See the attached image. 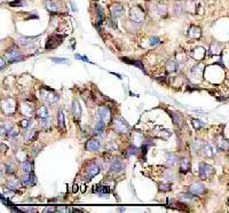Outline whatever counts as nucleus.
I'll return each instance as SVG.
<instances>
[{"label":"nucleus","instance_id":"nucleus-1","mask_svg":"<svg viewBox=\"0 0 229 213\" xmlns=\"http://www.w3.org/2000/svg\"><path fill=\"white\" fill-rule=\"evenodd\" d=\"M40 96L44 101H46L48 103H55L58 101V95L54 91L49 90L47 87H41L40 88Z\"/></svg>","mask_w":229,"mask_h":213},{"label":"nucleus","instance_id":"nucleus-2","mask_svg":"<svg viewBox=\"0 0 229 213\" xmlns=\"http://www.w3.org/2000/svg\"><path fill=\"white\" fill-rule=\"evenodd\" d=\"M198 173H199V178L202 180H206V179H209L210 176L214 174V169L211 165H209V164H206V163H200Z\"/></svg>","mask_w":229,"mask_h":213},{"label":"nucleus","instance_id":"nucleus-3","mask_svg":"<svg viewBox=\"0 0 229 213\" xmlns=\"http://www.w3.org/2000/svg\"><path fill=\"white\" fill-rule=\"evenodd\" d=\"M5 56L6 60L9 62V63H14V62H19L23 60V57L21 55V53L17 51V48H10V49H8L6 52Z\"/></svg>","mask_w":229,"mask_h":213},{"label":"nucleus","instance_id":"nucleus-4","mask_svg":"<svg viewBox=\"0 0 229 213\" xmlns=\"http://www.w3.org/2000/svg\"><path fill=\"white\" fill-rule=\"evenodd\" d=\"M63 38H64V36H60V34H53V36H51L49 39L47 40V44H46V49L51 51V49H54L55 47H57L60 44H62Z\"/></svg>","mask_w":229,"mask_h":213},{"label":"nucleus","instance_id":"nucleus-5","mask_svg":"<svg viewBox=\"0 0 229 213\" xmlns=\"http://www.w3.org/2000/svg\"><path fill=\"white\" fill-rule=\"evenodd\" d=\"M203 152L206 157L212 158L218 154V147L215 144V142H209V143H204L203 147Z\"/></svg>","mask_w":229,"mask_h":213},{"label":"nucleus","instance_id":"nucleus-6","mask_svg":"<svg viewBox=\"0 0 229 213\" xmlns=\"http://www.w3.org/2000/svg\"><path fill=\"white\" fill-rule=\"evenodd\" d=\"M131 19L135 23H141L144 20V13L140 7H133L131 9Z\"/></svg>","mask_w":229,"mask_h":213},{"label":"nucleus","instance_id":"nucleus-7","mask_svg":"<svg viewBox=\"0 0 229 213\" xmlns=\"http://www.w3.org/2000/svg\"><path fill=\"white\" fill-rule=\"evenodd\" d=\"M215 144L219 150L221 151H228L229 150V141L224 137V135H218L215 137Z\"/></svg>","mask_w":229,"mask_h":213},{"label":"nucleus","instance_id":"nucleus-8","mask_svg":"<svg viewBox=\"0 0 229 213\" xmlns=\"http://www.w3.org/2000/svg\"><path fill=\"white\" fill-rule=\"evenodd\" d=\"M99 116L105 124H110V122H111V110H110L109 107L104 105V107L99 108Z\"/></svg>","mask_w":229,"mask_h":213},{"label":"nucleus","instance_id":"nucleus-9","mask_svg":"<svg viewBox=\"0 0 229 213\" xmlns=\"http://www.w3.org/2000/svg\"><path fill=\"white\" fill-rule=\"evenodd\" d=\"M114 130L118 133H127L129 131V126L123 118H118L114 124Z\"/></svg>","mask_w":229,"mask_h":213},{"label":"nucleus","instance_id":"nucleus-10","mask_svg":"<svg viewBox=\"0 0 229 213\" xmlns=\"http://www.w3.org/2000/svg\"><path fill=\"white\" fill-rule=\"evenodd\" d=\"M188 191L191 193L192 195H195V196H200V195L205 194L206 189H205V187L203 185H200V183H194V185H191L190 187H189Z\"/></svg>","mask_w":229,"mask_h":213},{"label":"nucleus","instance_id":"nucleus-11","mask_svg":"<svg viewBox=\"0 0 229 213\" xmlns=\"http://www.w3.org/2000/svg\"><path fill=\"white\" fill-rule=\"evenodd\" d=\"M110 12H111V17L117 19L124 13V6L122 4H114L110 7Z\"/></svg>","mask_w":229,"mask_h":213},{"label":"nucleus","instance_id":"nucleus-12","mask_svg":"<svg viewBox=\"0 0 229 213\" xmlns=\"http://www.w3.org/2000/svg\"><path fill=\"white\" fill-rule=\"evenodd\" d=\"M110 172L111 173H119V172H122V171H124L125 169V165L123 162L120 161H114L111 164H110Z\"/></svg>","mask_w":229,"mask_h":213},{"label":"nucleus","instance_id":"nucleus-13","mask_svg":"<svg viewBox=\"0 0 229 213\" xmlns=\"http://www.w3.org/2000/svg\"><path fill=\"white\" fill-rule=\"evenodd\" d=\"M36 182H37V179H36V176H34L33 174H28L25 175V176H22V179H21V183L24 186V187H30V186H33L36 185Z\"/></svg>","mask_w":229,"mask_h":213},{"label":"nucleus","instance_id":"nucleus-14","mask_svg":"<svg viewBox=\"0 0 229 213\" xmlns=\"http://www.w3.org/2000/svg\"><path fill=\"white\" fill-rule=\"evenodd\" d=\"M206 51L203 47H196L195 49H192V52L190 53V56L195 60H202L205 56Z\"/></svg>","mask_w":229,"mask_h":213},{"label":"nucleus","instance_id":"nucleus-15","mask_svg":"<svg viewBox=\"0 0 229 213\" xmlns=\"http://www.w3.org/2000/svg\"><path fill=\"white\" fill-rule=\"evenodd\" d=\"M187 34H188V37H189V38L197 39V38H200V36H202V31H200V29L198 28V27L192 25V27H190V28H189V30H188Z\"/></svg>","mask_w":229,"mask_h":213},{"label":"nucleus","instance_id":"nucleus-16","mask_svg":"<svg viewBox=\"0 0 229 213\" xmlns=\"http://www.w3.org/2000/svg\"><path fill=\"white\" fill-rule=\"evenodd\" d=\"M86 148L88 150H91V151H99L101 148V143L97 139H92V140H90V141L87 142Z\"/></svg>","mask_w":229,"mask_h":213},{"label":"nucleus","instance_id":"nucleus-17","mask_svg":"<svg viewBox=\"0 0 229 213\" xmlns=\"http://www.w3.org/2000/svg\"><path fill=\"white\" fill-rule=\"evenodd\" d=\"M21 111H22V115H24V116H26V117H30V116H32L33 115V105L30 103H22V105H21Z\"/></svg>","mask_w":229,"mask_h":213},{"label":"nucleus","instance_id":"nucleus-18","mask_svg":"<svg viewBox=\"0 0 229 213\" xmlns=\"http://www.w3.org/2000/svg\"><path fill=\"white\" fill-rule=\"evenodd\" d=\"M178 198L180 199L181 202H183V203H191V202H194L195 201V195H192L191 193H181V194L178 195Z\"/></svg>","mask_w":229,"mask_h":213},{"label":"nucleus","instance_id":"nucleus-19","mask_svg":"<svg viewBox=\"0 0 229 213\" xmlns=\"http://www.w3.org/2000/svg\"><path fill=\"white\" fill-rule=\"evenodd\" d=\"M100 171H101L100 166L96 165V164H92V165H90L88 167H87L86 173H87V176H88L90 179H92L93 176H95L96 174H99Z\"/></svg>","mask_w":229,"mask_h":213},{"label":"nucleus","instance_id":"nucleus-20","mask_svg":"<svg viewBox=\"0 0 229 213\" xmlns=\"http://www.w3.org/2000/svg\"><path fill=\"white\" fill-rule=\"evenodd\" d=\"M183 7H185L186 12L191 13V14H195L196 12H197V4H196V1H194V0H189V1L185 2Z\"/></svg>","mask_w":229,"mask_h":213},{"label":"nucleus","instance_id":"nucleus-21","mask_svg":"<svg viewBox=\"0 0 229 213\" xmlns=\"http://www.w3.org/2000/svg\"><path fill=\"white\" fill-rule=\"evenodd\" d=\"M166 70H167V72H170V73L178 72V71L180 70V64H179V62L178 61H170L166 66Z\"/></svg>","mask_w":229,"mask_h":213},{"label":"nucleus","instance_id":"nucleus-22","mask_svg":"<svg viewBox=\"0 0 229 213\" xmlns=\"http://www.w3.org/2000/svg\"><path fill=\"white\" fill-rule=\"evenodd\" d=\"M72 114H73V116H75V118L76 119H79L80 118V114H81V108H80V104H79V102L78 101H73V103H72Z\"/></svg>","mask_w":229,"mask_h":213},{"label":"nucleus","instance_id":"nucleus-23","mask_svg":"<svg viewBox=\"0 0 229 213\" xmlns=\"http://www.w3.org/2000/svg\"><path fill=\"white\" fill-rule=\"evenodd\" d=\"M190 169V163H189V158L183 157L181 161H180V171L181 173H187Z\"/></svg>","mask_w":229,"mask_h":213},{"label":"nucleus","instance_id":"nucleus-24","mask_svg":"<svg viewBox=\"0 0 229 213\" xmlns=\"http://www.w3.org/2000/svg\"><path fill=\"white\" fill-rule=\"evenodd\" d=\"M38 137V132L37 131H34V130H32V131H28V132L25 133V142H32L34 141Z\"/></svg>","mask_w":229,"mask_h":213},{"label":"nucleus","instance_id":"nucleus-25","mask_svg":"<svg viewBox=\"0 0 229 213\" xmlns=\"http://www.w3.org/2000/svg\"><path fill=\"white\" fill-rule=\"evenodd\" d=\"M52 119H49L48 117H46V118H40V127L44 128V130H49V128H52Z\"/></svg>","mask_w":229,"mask_h":213},{"label":"nucleus","instance_id":"nucleus-26","mask_svg":"<svg viewBox=\"0 0 229 213\" xmlns=\"http://www.w3.org/2000/svg\"><path fill=\"white\" fill-rule=\"evenodd\" d=\"M22 170H23V172L24 173H26V174L32 173V172H33V163L25 161L23 163V165H22Z\"/></svg>","mask_w":229,"mask_h":213},{"label":"nucleus","instance_id":"nucleus-27","mask_svg":"<svg viewBox=\"0 0 229 213\" xmlns=\"http://www.w3.org/2000/svg\"><path fill=\"white\" fill-rule=\"evenodd\" d=\"M19 183H21V182H19L17 179H10V180L7 182V188L14 191V190L19 188Z\"/></svg>","mask_w":229,"mask_h":213},{"label":"nucleus","instance_id":"nucleus-28","mask_svg":"<svg viewBox=\"0 0 229 213\" xmlns=\"http://www.w3.org/2000/svg\"><path fill=\"white\" fill-rule=\"evenodd\" d=\"M105 125H107V124H105L102 119L99 120V122H96V124H95V133L96 134H102L103 131H104V128H105Z\"/></svg>","mask_w":229,"mask_h":213},{"label":"nucleus","instance_id":"nucleus-29","mask_svg":"<svg viewBox=\"0 0 229 213\" xmlns=\"http://www.w3.org/2000/svg\"><path fill=\"white\" fill-rule=\"evenodd\" d=\"M167 164L170 166H174L175 164H178V156L173 152H170L167 155Z\"/></svg>","mask_w":229,"mask_h":213},{"label":"nucleus","instance_id":"nucleus-30","mask_svg":"<svg viewBox=\"0 0 229 213\" xmlns=\"http://www.w3.org/2000/svg\"><path fill=\"white\" fill-rule=\"evenodd\" d=\"M46 8H47L51 13H56V12H58V5H57L56 2H54V1H48V2H46Z\"/></svg>","mask_w":229,"mask_h":213},{"label":"nucleus","instance_id":"nucleus-31","mask_svg":"<svg viewBox=\"0 0 229 213\" xmlns=\"http://www.w3.org/2000/svg\"><path fill=\"white\" fill-rule=\"evenodd\" d=\"M171 116H172V119H173V123L175 124V125L182 126V123H183V119H182V116H181V115L177 114V112H173V114H171Z\"/></svg>","mask_w":229,"mask_h":213},{"label":"nucleus","instance_id":"nucleus-32","mask_svg":"<svg viewBox=\"0 0 229 213\" xmlns=\"http://www.w3.org/2000/svg\"><path fill=\"white\" fill-rule=\"evenodd\" d=\"M58 127L62 131H65V122H64V114L62 110L58 111Z\"/></svg>","mask_w":229,"mask_h":213},{"label":"nucleus","instance_id":"nucleus-33","mask_svg":"<svg viewBox=\"0 0 229 213\" xmlns=\"http://www.w3.org/2000/svg\"><path fill=\"white\" fill-rule=\"evenodd\" d=\"M124 62H126V63H129V64H134L135 66H138L140 70H142L144 73H146V70H144V68H143V64L141 63L140 61H134V60H127V59H122Z\"/></svg>","mask_w":229,"mask_h":213},{"label":"nucleus","instance_id":"nucleus-34","mask_svg":"<svg viewBox=\"0 0 229 213\" xmlns=\"http://www.w3.org/2000/svg\"><path fill=\"white\" fill-rule=\"evenodd\" d=\"M37 116H38L39 118H46V117L49 116V111L47 110L46 107H41V108L37 111Z\"/></svg>","mask_w":229,"mask_h":213},{"label":"nucleus","instance_id":"nucleus-35","mask_svg":"<svg viewBox=\"0 0 229 213\" xmlns=\"http://www.w3.org/2000/svg\"><path fill=\"white\" fill-rule=\"evenodd\" d=\"M203 147H204V143L202 141H199V140H196L195 142H194V144H192V149L195 150V152H199L203 150Z\"/></svg>","mask_w":229,"mask_h":213},{"label":"nucleus","instance_id":"nucleus-36","mask_svg":"<svg viewBox=\"0 0 229 213\" xmlns=\"http://www.w3.org/2000/svg\"><path fill=\"white\" fill-rule=\"evenodd\" d=\"M203 70H204L203 66H202V64H198V66H195L194 68H192L191 72H192V75H195V76H200L202 72H203Z\"/></svg>","mask_w":229,"mask_h":213},{"label":"nucleus","instance_id":"nucleus-37","mask_svg":"<svg viewBox=\"0 0 229 213\" xmlns=\"http://www.w3.org/2000/svg\"><path fill=\"white\" fill-rule=\"evenodd\" d=\"M157 13L160 16H164V15L167 13V6L166 5H163V4H159L157 5Z\"/></svg>","mask_w":229,"mask_h":213},{"label":"nucleus","instance_id":"nucleus-38","mask_svg":"<svg viewBox=\"0 0 229 213\" xmlns=\"http://www.w3.org/2000/svg\"><path fill=\"white\" fill-rule=\"evenodd\" d=\"M191 123H192V125H194L195 130H200L202 127H204V126H205V124L202 123L199 119H192V120H191Z\"/></svg>","mask_w":229,"mask_h":213},{"label":"nucleus","instance_id":"nucleus-39","mask_svg":"<svg viewBox=\"0 0 229 213\" xmlns=\"http://www.w3.org/2000/svg\"><path fill=\"white\" fill-rule=\"evenodd\" d=\"M16 159L21 162H25L26 161V154H25L23 150H19V151L17 152V155H16Z\"/></svg>","mask_w":229,"mask_h":213},{"label":"nucleus","instance_id":"nucleus-40","mask_svg":"<svg viewBox=\"0 0 229 213\" xmlns=\"http://www.w3.org/2000/svg\"><path fill=\"white\" fill-rule=\"evenodd\" d=\"M171 189L172 188H171V185H170V183H160V185H159V190L163 191V193L170 191Z\"/></svg>","mask_w":229,"mask_h":213},{"label":"nucleus","instance_id":"nucleus-41","mask_svg":"<svg viewBox=\"0 0 229 213\" xmlns=\"http://www.w3.org/2000/svg\"><path fill=\"white\" fill-rule=\"evenodd\" d=\"M149 44H150L151 46H155V45H159V44H162V40H160V38H158V37H151V38H150V41H149Z\"/></svg>","mask_w":229,"mask_h":213},{"label":"nucleus","instance_id":"nucleus-42","mask_svg":"<svg viewBox=\"0 0 229 213\" xmlns=\"http://www.w3.org/2000/svg\"><path fill=\"white\" fill-rule=\"evenodd\" d=\"M97 10H99V13H97V17H99V24H102L103 23V21H104V15H103V10H102V8H97Z\"/></svg>","mask_w":229,"mask_h":213},{"label":"nucleus","instance_id":"nucleus-43","mask_svg":"<svg viewBox=\"0 0 229 213\" xmlns=\"http://www.w3.org/2000/svg\"><path fill=\"white\" fill-rule=\"evenodd\" d=\"M33 41V38H26V37H23V38L19 39V43L22 45H30V44Z\"/></svg>","mask_w":229,"mask_h":213},{"label":"nucleus","instance_id":"nucleus-44","mask_svg":"<svg viewBox=\"0 0 229 213\" xmlns=\"http://www.w3.org/2000/svg\"><path fill=\"white\" fill-rule=\"evenodd\" d=\"M139 149L135 147H131L127 149V156H132V155H138Z\"/></svg>","mask_w":229,"mask_h":213},{"label":"nucleus","instance_id":"nucleus-45","mask_svg":"<svg viewBox=\"0 0 229 213\" xmlns=\"http://www.w3.org/2000/svg\"><path fill=\"white\" fill-rule=\"evenodd\" d=\"M9 5L12 6V7H19V6H24L25 5V2L22 1V0H15V1H13V2H10Z\"/></svg>","mask_w":229,"mask_h":213},{"label":"nucleus","instance_id":"nucleus-46","mask_svg":"<svg viewBox=\"0 0 229 213\" xmlns=\"http://www.w3.org/2000/svg\"><path fill=\"white\" fill-rule=\"evenodd\" d=\"M6 167H7V170H6V172H7V173L12 174V173H14V172H15V165L13 164V163H9V164L6 166Z\"/></svg>","mask_w":229,"mask_h":213},{"label":"nucleus","instance_id":"nucleus-47","mask_svg":"<svg viewBox=\"0 0 229 213\" xmlns=\"http://www.w3.org/2000/svg\"><path fill=\"white\" fill-rule=\"evenodd\" d=\"M19 125H21V127L28 128V127H30V125H31V123L29 122L28 119H24V120H22V122H19Z\"/></svg>","mask_w":229,"mask_h":213},{"label":"nucleus","instance_id":"nucleus-48","mask_svg":"<svg viewBox=\"0 0 229 213\" xmlns=\"http://www.w3.org/2000/svg\"><path fill=\"white\" fill-rule=\"evenodd\" d=\"M7 135H8V137H17V135H19V132H17L16 130H14V128H12V130H9V131H8Z\"/></svg>","mask_w":229,"mask_h":213},{"label":"nucleus","instance_id":"nucleus-49","mask_svg":"<svg viewBox=\"0 0 229 213\" xmlns=\"http://www.w3.org/2000/svg\"><path fill=\"white\" fill-rule=\"evenodd\" d=\"M54 62H56V63H68L67 60H64V59H56V57H53L52 59Z\"/></svg>","mask_w":229,"mask_h":213},{"label":"nucleus","instance_id":"nucleus-50","mask_svg":"<svg viewBox=\"0 0 229 213\" xmlns=\"http://www.w3.org/2000/svg\"><path fill=\"white\" fill-rule=\"evenodd\" d=\"M76 59H79V60H83V61H86V62H90V60H88L87 57L81 56V55H79V54H76Z\"/></svg>","mask_w":229,"mask_h":213},{"label":"nucleus","instance_id":"nucleus-51","mask_svg":"<svg viewBox=\"0 0 229 213\" xmlns=\"http://www.w3.org/2000/svg\"><path fill=\"white\" fill-rule=\"evenodd\" d=\"M5 66H6L5 59H4V57H1V60H0V66H1V70L5 68Z\"/></svg>","mask_w":229,"mask_h":213},{"label":"nucleus","instance_id":"nucleus-52","mask_svg":"<svg viewBox=\"0 0 229 213\" xmlns=\"http://www.w3.org/2000/svg\"><path fill=\"white\" fill-rule=\"evenodd\" d=\"M79 190V186L78 185H73V188H72V193H77Z\"/></svg>","mask_w":229,"mask_h":213},{"label":"nucleus","instance_id":"nucleus-53","mask_svg":"<svg viewBox=\"0 0 229 213\" xmlns=\"http://www.w3.org/2000/svg\"><path fill=\"white\" fill-rule=\"evenodd\" d=\"M55 210H56L55 208H47L45 211H46V212H49V211H55Z\"/></svg>","mask_w":229,"mask_h":213},{"label":"nucleus","instance_id":"nucleus-54","mask_svg":"<svg viewBox=\"0 0 229 213\" xmlns=\"http://www.w3.org/2000/svg\"><path fill=\"white\" fill-rule=\"evenodd\" d=\"M85 187H86L85 185H83V186H81V188H80L81 193H85Z\"/></svg>","mask_w":229,"mask_h":213},{"label":"nucleus","instance_id":"nucleus-55","mask_svg":"<svg viewBox=\"0 0 229 213\" xmlns=\"http://www.w3.org/2000/svg\"><path fill=\"white\" fill-rule=\"evenodd\" d=\"M228 202H229V201H228Z\"/></svg>","mask_w":229,"mask_h":213}]
</instances>
